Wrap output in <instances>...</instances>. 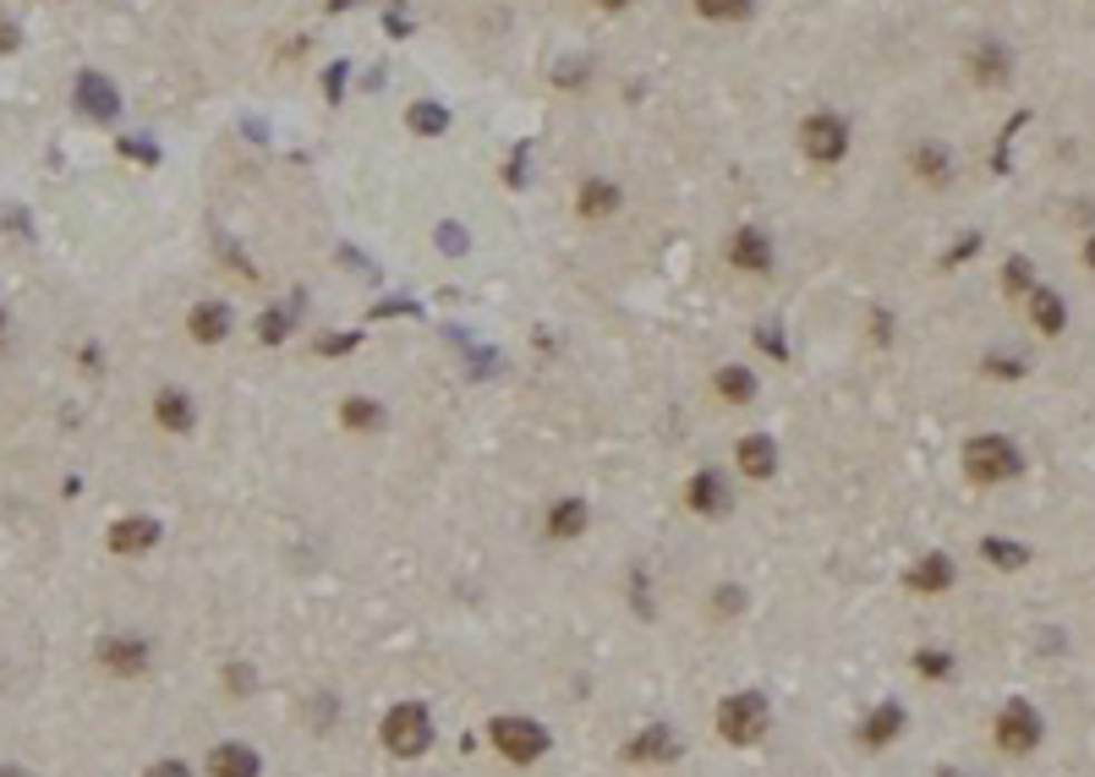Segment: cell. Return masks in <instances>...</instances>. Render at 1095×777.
<instances>
[{
	"mask_svg": "<svg viewBox=\"0 0 1095 777\" xmlns=\"http://www.w3.org/2000/svg\"><path fill=\"white\" fill-rule=\"evenodd\" d=\"M899 734H903V707H899V701H882L877 712L866 717V728H860V739H866L871 750H882V745H893Z\"/></svg>",
	"mask_w": 1095,
	"mask_h": 777,
	"instance_id": "17",
	"label": "cell"
},
{
	"mask_svg": "<svg viewBox=\"0 0 1095 777\" xmlns=\"http://www.w3.org/2000/svg\"><path fill=\"white\" fill-rule=\"evenodd\" d=\"M1025 471V454L1014 439H1003V433H980V439H969L965 444V476L969 482H1014Z\"/></svg>",
	"mask_w": 1095,
	"mask_h": 777,
	"instance_id": "1",
	"label": "cell"
},
{
	"mask_svg": "<svg viewBox=\"0 0 1095 777\" xmlns=\"http://www.w3.org/2000/svg\"><path fill=\"white\" fill-rule=\"evenodd\" d=\"M980 559L997 564V570H1025L1030 564V548L1025 542H1003V537H980Z\"/></svg>",
	"mask_w": 1095,
	"mask_h": 777,
	"instance_id": "23",
	"label": "cell"
},
{
	"mask_svg": "<svg viewBox=\"0 0 1095 777\" xmlns=\"http://www.w3.org/2000/svg\"><path fill=\"white\" fill-rule=\"evenodd\" d=\"M740 602H745V597H740L734 586H729V591H723V586L712 591V608H717V613H740Z\"/></svg>",
	"mask_w": 1095,
	"mask_h": 777,
	"instance_id": "33",
	"label": "cell"
},
{
	"mask_svg": "<svg viewBox=\"0 0 1095 777\" xmlns=\"http://www.w3.org/2000/svg\"><path fill=\"white\" fill-rule=\"evenodd\" d=\"M1085 263H1091V268H1095V236H1091V242H1085Z\"/></svg>",
	"mask_w": 1095,
	"mask_h": 777,
	"instance_id": "39",
	"label": "cell"
},
{
	"mask_svg": "<svg viewBox=\"0 0 1095 777\" xmlns=\"http://www.w3.org/2000/svg\"><path fill=\"white\" fill-rule=\"evenodd\" d=\"M576 208L586 219H608V214L619 208V187H614V181H586L580 197H576Z\"/></svg>",
	"mask_w": 1095,
	"mask_h": 777,
	"instance_id": "22",
	"label": "cell"
},
{
	"mask_svg": "<svg viewBox=\"0 0 1095 777\" xmlns=\"http://www.w3.org/2000/svg\"><path fill=\"white\" fill-rule=\"evenodd\" d=\"M768 696H756V690H740V696H723V707H717V734L729 739V745H756L762 734H768Z\"/></svg>",
	"mask_w": 1095,
	"mask_h": 777,
	"instance_id": "2",
	"label": "cell"
},
{
	"mask_svg": "<svg viewBox=\"0 0 1095 777\" xmlns=\"http://www.w3.org/2000/svg\"><path fill=\"white\" fill-rule=\"evenodd\" d=\"M263 761L258 750H247V745H214V756H208V777H258Z\"/></svg>",
	"mask_w": 1095,
	"mask_h": 777,
	"instance_id": "15",
	"label": "cell"
},
{
	"mask_svg": "<svg viewBox=\"0 0 1095 777\" xmlns=\"http://www.w3.org/2000/svg\"><path fill=\"white\" fill-rule=\"evenodd\" d=\"M986 373H1003V378H1019V373H1025V362H1019V356H986Z\"/></svg>",
	"mask_w": 1095,
	"mask_h": 777,
	"instance_id": "32",
	"label": "cell"
},
{
	"mask_svg": "<svg viewBox=\"0 0 1095 777\" xmlns=\"http://www.w3.org/2000/svg\"><path fill=\"white\" fill-rule=\"evenodd\" d=\"M17 39H22V33H17V28L0 17V56H6V50H17Z\"/></svg>",
	"mask_w": 1095,
	"mask_h": 777,
	"instance_id": "38",
	"label": "cell"
},
{
	"mask_svg": "<svg viewBox=\"0 0 1095 777\" xmlns=\"http://www.w3.org/2000/svg\"><path fill=\"white\" fill-rule=\"evenodd\" d=\"M77 110H82L88 121H105V127H110L116 110H121V94H116L99 71H82V77H77Z\"/></svg>",
	"mask_w": 1095,
	"mask_h": 777,
	"instance_id": "7",
	"label": "cell"
},
{
	"mask_svg": "<svg viewBox=\"0 0 1095 777\" xmlns=\"http://www.w3.org/2000/svg\"><path fill=\"white\" fill-rule=\"evenodd\" d=\"M493 750L516 767H531L537 756H548V728L531 722V717H493Z\"/></svg>",
	"mask_w": 1095,
	"mask_h": 777,
	"instance_id": "4",
	"label": "cell"
},
{
	"mask_svg": "<svg viewBox=\"0 0 1095 777\" xmlns=\"http://www.w3.org/2000/svg\"><path fill=\"white\" fill-rule=\"evenodd\" d=\"M800 148H805V159H817V165H838L843 154H849V127L838 121V116H805L800 121Z\"/></svg>",
	"mask_w": 1095,
	"mask_h": 777,
	"instance_id": "6",
	"label": "cell"
},
{
	"mask_svg": "<svg viewBox=\"0 0 1095 777\" xmlns=\"http://www.w3.org/2000/svg\"><path fill=\"white\" fill-rule=\"evenodd\" d=\"M1040 734H1046V722H1040V712H1035L1030 701H1008L997 712V745L1008 756H1030L1035 745H1040Z\"/></svg>",
	"mask_w": 1095,
	"mask_h": 777,
	"instance_id": "5",
	"label": "cell"
},
{
	"mask_svg": "<svg viewBox=\"0 0 1095 777\" xmlns=\"http://www.w3.org/2000/svg\"><path fill=\"white\" fill-rule=\"evenodd\" d=\"M717 394L734 400V405H745V400L756 394V378H751L745 367H717Z\"/></svg>",
	"mask_w": 1095,
	"mask_h": 777,
	"instance_id": "25",
	"label": "cell"
},
{
	"mask_svg": "<svg viewBox=\"0 0 1095 777\" xmlns=\"http://www.w3.org/2000/svg\"><path fill=\"white\" fill-rule=\"evenodd\" d=\"M154 422L165 427V433H193L197 427V405L187 400V389H159L154 394Z\"/></svg>",
	"mask_w": 1095,
	"mask_h": 777,
	"instance_id": "10",
	"label": "cell"
},
{
	"mask_svg": "<svg viewBox=\"0 0 1095 777\" xmlns=\"http://www.w3.org/2000/svg\"><path fill=\"white\" fill-rule=\"evenodd\" d=\"M909 165H915L926 181H948V165H954V159H948V148H942V142H920Z\"/></svg>",
	"mask_w": 1095,
	"mask_h": 777,
	"instance_id": "24",
	"label": "cell"
},
{
	"mask_svg": "<svg viewBox=\"0 0 1095 777\" xmlns=\"http://www.w3.org/2000/svg\"><path fill=\"white\" fill-rule=\"evenodd\" d=\"M384 745L389 756H422L428 745H433V712L428 707H417V701H400V707H389L384 717Z\"/></svg>",
	"mask_w": 1095,
	"mask_h": 777,
	"instance_id": "3",
	"label": "cell"
},
{
	"mask_svg": "<svg viewBox=\"0 0 1095 777\" xmlns=\"http://www.w3.org/2000/svg\"><path fill=\"white\" fill-rule=\"evenodd\" d=\"M0 334H6V313H0Z\"/></svg>",
	"mask_w": 1095,
	"mask_h": 777,
	"instance_id": "43",
	"label": "cell"
},
{
	"mask_svg": "<svg viewBox=\"0 0 1095 777\" xmlns=\"http://www.w3.org/2000/svg\"><path fill=\"white\" fill-rule=\"evenodd\" d=\"M94 651H99V668H110V673H143L148 668V641H137V636H105Z\"/></svg>",
	"mask_w": 1095,
	"mask_h": 777,
	"instance_id": "9",
	"label": "cell"
},
{
	"mask_svg": "<svg viewBox=\"0 0 1095 777\" xmlns=\"http://www.w3.org/2000/svg\"><path fill=\"white\" fill-rule=\"evenodd\" d=\"M625 761H680V739L668 728H642L625 745Z\"/></svg>",
	"mask_w": 1095,
	"mask_h": 777,
	"instance_id": "14",
	"label": "cell"
},
{
	"mask_svg": "<svg viewBox=\"0 0 1095 777\" xmlns=\"http://www.w3.org/2000/svg\"><path fill=\"white\" fill-rule=\"evenodd\" d=\"M696 11H702L707 22H745V17L756 11V0H696Z\"/></svg>",
	"mask_w": 1095,
	"mask_h": 777,
	"instance_id": "26",
	"label": "cell"
},
{
	"mask_svg": "<svg viewBox=\"0 0 1095 777\" xmlns=\"http://www.w3.org/2000/svg\"><path fill=\"white\" fill-rule=\"evenodd\" d=\"M740 471H745L751 482H768V476L778 471L773 439H762V433H756V439H745V444H740Z\"/></svg>",
	"mask_w": 1095,
	"mask_h": 777,
	"instance_id": "19",
	"label": "cell"
},
{
	"mask_svg": "<svg viewBox=\"0 0 1095 777\" xmlns=\"http://www.w3.org/2000/svg\"><path fill=\"white\" fill-rule=\"evenodd\" d=\"M586 499H559L554 510H548V537H580L586 531Z\"/></svg>",
	"mask_w": 1095,
	"mask_h": 777,
	"instance_id": "21",
	"label": "cell"
},
{
	"mask_svg": "<svg viewBox=\"0 0 1095 777\" xmlns=\"http://www.w3.org/2000/svg\"><path fill=\"white\" fill-rule=\"evenodd\" d=\"M915 668H920L926 679H948V673H954V657H948V651H931V647H926L920 657H915Z\"/></svg>",
	"mask_w": 1095,
	"mask_h": 777,
	"instance_id": "30",
	"label": "cell"
},
{
	"mask_svg": "<svg viewBox=\"0 0 1095 777\" xmlns=\"http://www.w3.org/2000/svg\"><path fill=\"white\" fill-rule=\"evenodd\" d=\"M685 499H691V510H696V515H723V510H729V488H723V476H717V471H696Z\"/></svg>",
	"mask_w": 1095,
	"mask_h": 777,
	"instance_id": "16",
	"label": "cell"
},
{
	"mask_svg": "<svg viewBox=\"0 0 1095 777\" xmlns=\"http://www.w3.org/2000/svg\"><path fill=\"white\" fill-rule=\"evenodd\" d=\"M1030 318H1035L1040 334H1063V328H1068V307H1063V296H1057V291H1040V285H1035V291H1030Z\"/></svg>",
	"mask_w": 1095,
	"mask_h": 777,
	"instance_id": "20",
	"label": "cell"
},
{
	"mask_svg": "<svg viewBox=\"0 0 1095 777\" xmlns=\"http://www.w3.org/2000/svg\"><path fill=\"white\" fill-rule=\"evenodd\" d=\"M405 121H411V131H422V137H439V131L450 127L444 105H411V110H405Z\"/></svg>",
	"mask_w": 1095,
	"mask_h": 777,
	"instance_id": "27",
	"label": "cell"
},
{
	"mask_svg": "<svg viewBox=\"0 0 1095 777\" xmlns=\"http://www.w3.org/2000/svg\"><path fill=\"white\" fill-rule=\"evenodd\" d=\"M0 777H22V773H11V767H0Z\"/></svg>",
	"mask_w": 1095,
	"mask_h": 777,
	"instance_id": "41",
	"label": "cell"
},
{
	"mask_svg": "<svg viewBox=\"0 0 1095 777\" xmlns=\"http://www.w3.org/2000/svg\"><path fill=\"white\" fill-rule=\"evenodd\" d=\"M351 345H356V334H329V340L319 345V356H345Z\"/></svg>",
	"mask_w": 1095,
	"mask_h": 777,
	"instance_id": "34",
	"label": "cell"
},
{
	"mask_svg": "<svg viewBox=\"0 0 1095 777\" xmlns=\"http://www.w3.org/2000/svg\"><path fill=\"white\" fill-rule=\"evenodd\" d=\"M187 328H193L197 345H219L231 334V307L225 302H197L193 313H187Z\"/></svg>",
	"mask_w": 1095,
	"mask_h": 777,
	"instance_id": "13",
	"label": "cell"
},
{
	"mask_svg": "<svg viewBox=\"0 0 1095 777\" xmlns=\"http://www.w3.org/2000/svg\"><path fill=\"white\" fill-rule=\"evenodd\" d=\"M597 6H608V11H619V6H630V0H597Z\"/></svg>",
	"mask_w": 1095,
	"mask_h": 777,
	"instance_id": "40",
	"label": "cell"
},
{
	"mask_svg": "<svg viewBox=\"0 0 1095 777\" xmlns=\"http://www.w3.org/2000/svg\"><path fill=\"white\" fill-rule=\"evenodd\" d=\"M1003 285L1019 296V291H1035V268L1030 258H1008V268H1003Z\"/></svg>",
	"mask_w": 1095,
	"mask_h": 777,
	"instance_id": "29",
	"label": "cell"
},
{
	"mask_svg": "<svg viewBox=\"0 0 1095 777\" xmlns=\"http://www.w3.org/2000/svg\"><path fill=\"white\" fill-rule=\"evenodd\" d=\"M225 685H231V690H253V668H236V662H231V668H225Z\"/></svg>",
	"mask_w": 1095,
	"mask_h": 777,
	"instance_id": "35",
	"label": "cell"
},
{
	"mask_svg": "<svg viewBox=\"0 0 1095 777\" xmlns=\"http://www.w3.org/2000/svg\"><path fill=\"white\" fill-rule=\"evenodd\" d=\"M105 542H110V553H148V548L159 542V520H154V515H127V520H116Z\"/></svg>",
	"mask_w": 1095,
	"mask_h": 777,
	"instance_id": "11",
	"label": "cell"
},
{
	"mask_svg": "<svg viewBox=\"0 0 1095 777\" xmlns=\"http://www.w3.org/2000/svg\"><path fill=\"white\" fill-rule=\"evenodd\" d=\"M954 576H959V570H954V559H948V553H926V559L909 570V591H948Z\"/></svg>",
	"mask_w": 1095,
	"mask_h": 777,
	"instance_id": "18",
	"label": "cell"
},
{
	"mask_svg": "<svg viewBox=\"0 0 1095 777\" xmlns=\"http://www.w3.org/2000/svg\"><path fill=\"white\" fill-rule=\"evenodd\" d=\"M143 777H193V773H187L182 761H154V767H148Z\"/></svg>",
	"mask_w": 1095,
	"mask_h": 777,
	"instance_id": "37",
	"label": "cell"
},
{
	"mask_svg": "<svg viewBox=\"0 0 1095 777\" xmlns=\"http://www.w3.org/2000/svg\"><path fill=\"white\" fill-rule=\"evenodd\" d=\"M729 263L745 268V274H762V268H773V242H768L756 225H745V230H734V242H729Z\"/></svg>",
	"mask_w": 1095,
	"mask_h": 777,
	"instance_id": "12",
	"label": "cell"
},
{
	"mask_svg": "<svg viewBox=\"0 0 1095 777\" xmlns=\"http://www.w3.org/2000/svg\"><path fill=\"white\" fill-rule=\"evenodd\" d=\"M975 247H980V236H965V242H959V247H954V253H948L942 263H948V268H959V263H965L969 253H975Z\"/></svg>",
	"mask_w": 1095,
	"mask_h": 777,
	"instance_id": "36",
	"label": "cell"
},
{
	"mask_svg": "<svg viewBox=\"0 0 1095 777\" xmlns=\"http://www.w3.org/2000/svg\"><path fill=\"white\" fill-rule=\"evenodd\" d=\"M1008 71H1014V56H1008L1003 39H980V45L969 50V77H975L980 88H1003Z\"/></svg>",
	"mask_w": 1095,
	"mask_h": 777,
	"instance_id": "8",
	"label": "cell"
},
{
	"mask_svg": "<svg viewBox=\"0 0 1095 777\" xmlns=\"http://www.w3.org/2000/svg\"><path fill=\"white\" fill-rule=\"evenodd\" d=\"M937 777H965V773H954V767H948V773H937Z\"/></svg>",
	"mask_w": 1095,
	"mask_h": 777,
	"instance_id": "42",
	"label": "cell"
},
{
	"mask_svg": "<svg viewBox=\"0 0 1095 777\" xmlns=\"http://www.w3.org/2000/svg\"><path fill=\"white\" fill-rule=\"evenodd\" d=\"M379 422H384V411H379L373 400H345V427H351V433H373Z\"/></svg>",
	"mask_w": 1095,
	"mask_h": 777,
	"instance_id": "28",
	"label": "cell"
},
{
	"mask_svg": "<svg viewBox=\"0 0 1095 777\" xmlns=\"http://www.w3.org/2000/svg\"><path fill=\"white\" fill-rule=\"evenodd\" d=\"M285 334H291V313H263V324H258L263 345H285Z\"/></svg>",
	"mask_w": 1095,
	"mask_h": 777,
	"instance_id": "31",
	"label": "cell"
}]
</instances>
